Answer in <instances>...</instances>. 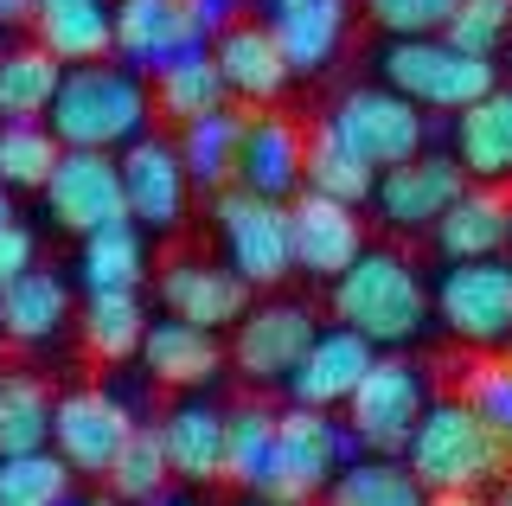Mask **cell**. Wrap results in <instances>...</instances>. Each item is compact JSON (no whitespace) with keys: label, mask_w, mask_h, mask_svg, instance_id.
Segmentation results:
<instances>
[{"label":"cell","mask_w":512,"mask_h":506,"mask_svg":"<svg viewBox=\"0 0 512 506\" xmlns=\"http://www.w3.org/2000/svg\"><path fill=\"white\" fill-rule=\"evenodd\" d=\"M404 462L416 468V481L429 494H455V487L487 494L512 474V442L493 430V417L474 398H436L416 423Z\"/></svg>","instance_id":"6da1fadb"},{"label":"cell","mask_w":512,"mask_h":506,"mask_svg":"<svg viewBox=\"0 0 512 506\" xmlns=\"http://www.w3.org/2000/svg\"><path fill=\"white\" fill-rule=\"evenodd\" d=\"M154 90L148 71L122 65V58H96V65H64V84L52 97V129L64 148H109L122 154L128 141L148 135Z\"/></svg>","instance_id":"7a4b0ae2"},{"label":"cell","mask_w":512,"mask_h":506,"mask_svg":"<svg viewBox=\"0 0 512 506\" xmlns=\"http://www.w3.org/2000/svg\"><path fill=\"white\" fill-rule=\"evenodd\" d=\"M327 289H333L327 295L333 321L359 327V334L372 346H384V353L410 346L429 327V314H436V295H429V282L416 276V263L397 257V250H372V244H365L359 263H346Z\"/></svg>","instance_id":"3957f363"},{"label":"cell","mask_w":512,"mask_h":506,"mask_svg":"<svg viewBox=\"0 0 512 506\" xmlns=\"http://www.w3.org/2000/svg\"><path fill=\"white\" fill-rule=\"evenodd\" d=\"M352 455H359V442H352L346 417L288 398V410H276V449H269V468L256 481V494L276 506H314Z\"/></svg>","instance_id":"277c9868"},{"label":"cell","mask_w":512,"mask_h":506,"mask_svg":"<svg viewBox=\"0 0 512 506\" xmlns=\"http://www.w3.org/2000/svg\"><path fill=\"white\" fill-rule=\"evenodd\" d=\"M378 77L391 90H404L410 103L461 116L474 97H487V90L500 84V65L461 52L448 33H410V39H384L378 45Z\"/></svg>","instance_id":"5b68a950"},{"label":"cell","mask_w":512,"mask_h":506,"mask_svg":"<svg viewBox=\"0 0 512 506\" xmlns=\"http://www.w3.org/2000/svg\"><path fill=\"white\" fill-rule=\"evenodd\" d=\"M212 225H218L224 263L244 270L256 289H282L295 276V212H288V199L224 186V193H212Z\"/></svg>","instance_id":"8992f818"},{"label":"cell","mask_w":512,"mask_h":506,"mask_svg":"<svg viewBox=\"0 0 512 506\" xmlns=\"http://www.w3.org/2000/svg\"><path fill=\"white\" fill-rule=\"evenodd\" d=\"M429 404L436 398H429L423 366H410L404 353H378L372 372L359 378V391L346 398V430L365 455H404Z\"/></svg>","instance_id":"52a82bcc"},{"label":"cell","mask_w":512,"mask_h":506,"mask_svg":"<svg viewBox=\"0 0 512 506\" xmlns=\"http://www.w3.org/2000/svg\"><path fill=\"white\" fill-rule=\"evenodd\" d=\"M45 218L71 237H90L103 225L128 218V186H122V154L109 148H64L52 180H45Z\"/></svg>","instance_id":"ba28073f"},{"label":"cell","mask_w":512,"mask_h":506,"mask_svg":"<svg viewBox=\"0 0 512 506\" xmlns=\"http://www.w3.org/2000/svg\"><path fill=\"white\" fill-rule=\"evenodd\" d=\"M327 122H333V129H340L372 167H397V161H410V154L429 148V109L410 103L404 90H391L384 77H378V84L346 90V97L333 103Z\"/></svg>","instance_id":"9c48e42d"},{"label":"cell","mask_w":512,"mask_h":506,"mask_svg":"<svg viewBox=\"0 0 512 506\" xmlns=\"http://www.w3.org/2000/svg\"><path fill=\"white\" fill-rule=\"evenodd\" d=\"M429 295H436V321L461 346H506L512 340V263H500V257L448 263Z\"/></svg>","instance_id":"30bf717a"},{"label":"cell","mask_w":512,"mask_h":506,"mask_svg":"<svg viewBox=\"0 0 512 506\" xmlns=\"http://www.w3.org/2000/svg\"><path fill=\"white\" fill-rule=\"evenodd\" d=\"M320 321L308 302H250V314L231 327V372L250 385H288V372L308 359Z\"/></svg>","instance_id":"8fae6325"},{"label":"cell","mask_w":512,"mask_h":506,"mask_svg":"<svg viewBox=\"0 0 512 506\" xmlns=\"http://www.w3.org/2000/svg\"><path fill=\"white\" fill-rule=\"evenodd\" d=\"M461 193H468V167H461V154L455 148H423V154H410V161H397V167L378 173L372 205H378V218L391 231H436V218Z\"/></svg>","instance_id":"7c38bea8"},{"label":"cell","mask_w":512,"mask_h":506,"mask_svg":"<svg viewBox=\"0 0 512 506\" xmlns=\"http://www.w3.org/2000/svg\"><path fill=\"white\" fill-rule=\"evenodd\" d=\"M122 186H128V218L148 225L154 237L180 231L186 225V205H192V173H186V154H180V135H141L122 148Z\"/></svg>","instance_id":"4fadbf2b"},{"label":"cell","mask_w":512,"mask_h":506,"mask_svg":"<svg viewBox=\"0 0 512 506\" xmlns=\"http://www.w3.org/2000/svg\"><path fill=\"white\" fill-rule=\"evenodd\" d=\"M128 436H135V410H128V398H116V391H103V385L58 391L52 449H58L77 474H96V481H103Z\"/></svg>","instance_id":"5bb4252c"},{"label":"cell","mask_w":512,"mask_h":506,"mask_svg":"<svg viewBox=\"0 0 512 506\" xmlns=\"http://www.w3.org/2000/svg\"><path fill=\"white\" fill-rule=\"evenodd\" d=\"M154 289H160V308L167 314L199 321V327H218V334H231V327L250 314V302H256V282L244 270L205 263V257H173Z\"/></svg>","instance_id":"9a60e30c"},{"label":"cell","mask_w":512,"mask_h":506,"mask_svg":"<svg viewBox=\"0 0 512 506\" xmlns=\"http://www.w3.org/2000/svg\"><path fill=\"white\" fill-rule=\"evenodd\" d=\"M218 52V71H224V90H231V103H282L288 84H295V65H288L282 39L269 20H256V13H244V20H231L224 33L212 39Z\"/></svg>","instance_id":"2e32d148"},{"label":"cell","mask_w":512,"mask_h":506,"mask_svg":"<svg viewBox=\"0 0 512 506\" xmlns=\"http://www.w3.org/2000/svg\"><path fill=\"white\" fill-rule=\"evenodd\" d=\"M288 212H295V276L333 282L346 263H359V250H365L359 205L327 199V193H314V186H301V193L288 199Z\"/></svg>","instance_id":"e0dca14e"},{"label":"cell","mask_w":512,"mask_h":506,"mask_svg":"<svg viewBox=\"0 0 512 506\" xmlns=\"http://www.w3.org/2000/svg\"><path fill=\"white\" fill-rule=\"evenodd\" d=\"M384 353V346H372L359 334V327H346V321H333V327H320L314 346H308V359H301L295 372H288V398L295 404H320V410H346V398L359 391V378L372 372V359Z\"/></svg>","instance_id":"ac0fdd59"},{"label":"cell","mask_w":512,"mask_h":506,"mask_svg":"<svg viewBox=\"0 0 512 506\" xmlns=\"http://www.w3.org/2000/svg\"><path fill=\"white\" fill-rule=\"evenodd\" d=\"M231 366V346H224L218 327L180 321V314H160L148 321V340H141V372L167 391H205L212 378Z\"/></svg>","instance_id":"d6986e66"},{"label":"cell","mask_w":512,"mask_h":506,"mask_svg":"<svg viewBox=\"0 0 512 506\" xmlns=\"http://www.w3.org/2000/svg\"><path fill=\"white\" fill-rule=\"evenodd\" d=\"M186 45H205L192 0H116V58L135 71H160Z\"/></svg>","instance_id":"ffe728a7"},{"label":"cell","mask_w":512,"mask_h":506,"mask_svg":"<svg viewBox=\"0 0 512 506\" xmlns=\"http://www.w3.org/2000/svg\"><path fill=\"white\" fill-rule=\"evenodd\" d=\"M224 436H231V410H218L212 398H199V391H180V404L160 417L167 462L186 487L224 481Z\"/></svg>","instance_id":"44dd1931"},{"label":"cell","mask_w":512,"mask_h":506,"mask_svg":"<svg viewBox=\"0 0 512 506\" xmlns=\"http://www.w3.org/2000/svg\"><path fill=\"white\" fill-rule=\"evenodd\" d=\"M237 186L269 199H295L308 186V135L295 129L288 116H269L256 109L244 122V161H237Z\"/></svg>","instance_id":"7402d4cb"},{"label":"cell","mask_w":512,"mask_h":506,"mask_svg":"<svg viewBox=\"0 0 512 506\" xmlns=\"http://www.w3.org/2000/svg\"><path fill=\"white\" fill-rule=\"evenodd\" d=\"M263 20L276 26L295 77H314V71H327L333 58H340L352 7L346 0H263Z\"/></svg>","instance_id":"603a6c76"},{"label":"cell","mask_w":512,"mask_h":506,"mask_svg":"<svg viewBox=\"0 0 512 506\" xmlns=\"http://www.w3.org/2000/svg\"><path fill=\"white\" fill-rule=\"evenodd\" d=\"M429 237H436V250L448 263L506 257V244H512V199L500 193V186H487V180H468V193L436 218Z\"/></svg>","instance_id":"cb8c5ba5"},{"label":"cell","mask_w":512,"mask_h":506,"mask_svg":"<svg viewBox=\"0 0 512 506\" xmlns=\"http://www.w3.org/2000/svg\"><path fill=\"white\" fill-rule=\"evenodd\" d=\"M71 321H77V302L58 270L32 263L26 276H13L0 289V340H13V346H52Z\"/></svg>","instance_id":"d4e9b609"},{"label":"cell","mask_w":512,"mask_h":506,"mask_svg":"<svg viewBox=\"0 0 512 506\" xmlns=\"http://www.w3.org/2000/svg\"><path fill=\"white\" fill-rule=\"evenodd\" d=\"M26 33L64 65L116 58V0H39Z\"/></svg>","instance_id":"484cf974"},{"label":"cell","mask_w":512,"mask_h":506,"mask_svg":"<svg viewBox=\"0 0 512 506\" xmlns=\"http://www.w3.org/2000/svg\"><path fill=\"white\" fill-rule=\"evenodd\" d=\"M455 154L468 167V180L487 186L512 180V84H493L487 97H474L455 116Z\"/></svg>","instance_id":"4316f807"},{"label":"cell","mask_w":512,"mask_h":506,"mask_svg":"<svg viewBox=\"0 0 512 506\" xmlns=\"http://www.w3.org/2000/svg\"><path fill=\"white\" fill-rule=\"evenodd\" d=\"M77 340H84V353L103 359V366L141 359V340H148L141 289H90L84 302H77Z\"/></svg>","instance_id":"83f0119b"},{"label":"cell","mask_w":512,"mask_h":506,"mask_svg":"<svg viewBox=\"0 0 512 506\" xmlns=\"http://www.w3.org/2000/svg\"><path fill=\"white\" fill-rule=\"evenodd\" d=\"M244 122L231 103L224 109H205V116L180 122V154H186V173L192 186H199L205 199L224 193V186H237V161H244Z\"/></svg>","instance_id":"f1b7e54d"},{"label":"cell","mask_w":512,"mask_h":506,"mask_svg":"<svg viewBox=\"0 0 512 506\" xmlns=\"http://www.w3.org/2000/svg\"><path fill=\"white\" fill-rule=\"evenodd\" d=\"M148 90H154V109L167 122H192V116H205V109H224V103H231L212 39H205V45H186L180 58H167V65L148 77Z\"/></svg>","instance_id":"f546056e"},{"label":"cell","mask_w":512,"mask_h":506,"mask_svg":"<svg viewBox=\"0 0 512 506\" xmlns=\"http://www.w3.org/2000/svg\"><path fill=\"white\" fill-rule=\"evenodd\" d=\"M148 225L135 218H116V225L77 237V282L90 289H141L148 282Z\"/></svg>","instance_id":"4dcf8cb0"},{"label":"cell","mask_w":512,"mask_h":506,"mask_svg":"<svg viewBox=\"0 0 512 506\" xmlns=\"http://www.w3.org/2000/svg\"><path fill=\"white\" fill-rule=\"evenodd\" d=\"M64 84V58H52L39 39L0 45V122H45Z\"/></svg>","instance_id":"1f68e13d"},{"label":"cell","mask_w":512,"mask_h":506,"mask_svg":"<svg viewBox=\"0 0 512 506\" xmlns=\"http://www.w3.org/2000/svg\"><path fill=\"white\" fill-rule=\"evenodd\" d=\"M320 506H429V487L416 481L404 455H352Z\"/></svg>","instance_id":"d6a6232c"},{"label":"cell","mask_w":512,"mask_h":506,"mask_svg":"<svg viewBox=\"0 0 512 506\" xmlns=\"http://www.w3.org/2000/svg\"><path fill=\"white\" fill-rule=\"evenodd\" d=\"M378 173L352 141L333 129V122H320V129L308 135V186L314 193H327V199H346V205H372L378 193Z\"/></svg>","instance_id":"836d02e7"},{"label":"cell","mask_w":512,"mask_h":506,"mask_svg":"<svg viewBox=\"0 0 512 506\" xmlns=\"http://www.w3.org/2000/svg\"><path fill=\"white\" fill-rule=\"evenodd\" d=\"M173 462H167V442H160V423H135V436L122 442V455L109 462L103 487L116 494L122 506H154L160 494H173Z\"/></svg>","instance_id":"e575fe53"},{"label":"cell","mask_w":512,"mask_h":506,"mask_svg":"<svg viewBox=\"0 0 512 506\" xmlns=\"http://www.w3.org/2000/svg\"><path fill=\"white\" fill-rule=\"evenodd\" d=\"M52 417H58V398L39 372H0V455L45 449Z\"/></svg>","instance_id":"d590c367"},{"label":"cell","mask_w":512,"mask_h":506,"mask_svg":"<svg viewBox=\"0 0 512 506\" xmlns=\"http://www.w3.org/2000/svg\"><path fill=\"white\" fill-rule=\"evenodd\" d=\"M77 494V468L45 442V449L0 455V506H64Z\"/></svg>","instance_id":"8d00e7d4"},{"label":"cell","mask_w":512,"mask_h":506,"mask_svg":"<svg viewBox=\"0 0 512 506\" xmlns=\"http://www.w3.org/2000/svg\"><path fill=\"white\" fill-rule=\"evenodd\" d=\"M64 141L52 122H0V186L7 193H45Z\"/></svg>","instance_id":"74e56055"},{"label":"cell","mask_w":512,"mask_h":506,"mask_svg":"<svg viewBox=\"0 0 512 506\" xmlns=\"http://www.w3.org/2000/svg\"><path fill=\"white\" fill-rule=\"evenodd\" d=\"M269 449H276V410L269 404H237L231 410V436H224V481L237 494H256L269 468Z\"/></svg>","instance_id":"f35d334b"},{"label":"cell","mask_w":512,"mask_h":506,"mask_svg":"<svg viewBox=\"0 0 512 506\" xmlns=\"http://www.w3.org/2000/svg\"><path fill=\"white\" fill-rule=\"evenodd\" d=\"M442 33L474 58H500L512 45V0H461V7L448 13Z\"/></svg>","instance_id":"ab89813d"},{"label":"cell","mask_w":512,"mask_h":506,"mask_svg":"<svg viewBox=\"0 0 512 506\" xmlns=\"http://www.w3.org/2000/svg\"><path fill=\"white\" fill-rule=\"evenodd\" d=\"M461 0H365V13H372V26L384 39H410V33H442L448 13H455Z\"/></svg>","instance_id":"60d3db41"},{"label":"cell","mask_w":512,"mask_h":506,"mask_svg":"<svg viewBox=\"0 0 512 506\" xmlns=\"http://www.w3.org/2000/svg\"><path fill=\"white\" fill-rule=\"evenodd\" d=\"M461 398H474L493 417V430L512 442V359H480L468 372V385H461Z\"/></svg>","instance_id":"b9f144b4"},{"label":"cell","mask_w":512,"mask_h":506,"mask_svg":"<svg viewBox=\"0 0 512 506\" xmlns=\"http://www.w3.org/2000/svg\"><path fill=\"white\" fill-rule=\"evenodd\" d=\"M32 263H39V237H32L20 218H13V225L0 231V289H7L13 276H26Z\"/></svg>","instance_id":"7bdbcfd3"},{"label":"cell","mask_w":512,"mask_h":506,"mask_svg":"<svg viewBox=\"0 0 512 506\" xmlns=\"http://www.w3.org/2000/svg\"><path fill=\"white\" fill-rule=\"evenodd\" d=\"M192 13H199V33L218 39L231 20H244V0H192Z\"/></svg>","instance_id":"ee69618b"},{"label":"cell","mask_w":512,"mask_h":506,"mask_svg":"<svg viewBox=\"0 0 512 506\" xmlns=\"http://www.w3.org/2000/svg\"><path fill=\"white\" fill-rule=\"evenodd\" d=\"M32 7H39V0H0V26H32Z\"/></svg>","instance_id":"f6af8a7d"},{"label":"cell","mask_w":512,"mask_h":506,"mask_svg":"<svg viewBox=\"0 0 512 506\" xmlns=\"http://www.w3.org/2000/svg\"><path fill=\"white\" fill-rule=\"evenodd\" d=\"M429 506H493L487 494H468V487H455V494H429Z\"/></svg>","instance_id":"bcb514c9"},{"label":"cell","mask_w":512,"mask_h":506,"mask_svg":"<svg viewBox=\"0 0 512 506\" xmlns=\"http://www.w3.org/2000/svg\"><path fill=\"white\" fill-rule=\"evenodd\" d=\"M7 225H13V193L0 186V231H7Z\"/></svg>","instance_id":"7dc6e473"},{"label":"cell","mask_w":512,"mask_h":506,"mask_svg":"<svg viewBox=\"0 0 512 506\" xmlns=\"http://www.w3.org/2000/svg\"><path fill=\"white\" fill-rule=\"evenodd\" d=\"M154 506H205V500H192V494H160Z\"/></svg>","instance_id":"c3c4849f"},{"label":"cell","mask_w":512,"mask_h":506,"mask_svg":"<svg viewBox=\"0 0 512 506\" xmlns=\"http://www.w3.org/2000/svg\"><path fill=\"white\" fill-rule=\"evenodd\" d=\"M493 506H512V474H506L500 487H493Z\"/></svg>","instance_id":"681fc988"},{"label":"cell","mask_w":512,"mask_h":506,"mask_svg":"<svg viewBox=\"0 0 512 506\" xmlns=\"http://www.w3.org/2000/svg\"><path fill=\"white\" fill-rule=\"evenodd\" d=\"M64 506H122V500H116V494H109V500H84V494H71Z\"/></svg>","instance_id":"f907efd6"},{"label":"cell","mask_w":512,"mask_h":506,"mask_svg":"<svg viewBox=\"0 0 512 506\" xmlns=\"http://www.w3.org/2000/svg\"><path fill=\"white\" fill-rule=\"evenodd\" d=\"M237 506H276V500H263V494H244V500H237Z\"/></svg>","instance_id":"816d5d0a"},{"label":"cell","mask_w":512,"mask_h":506,"mask_svg":"<svg viewBox=\"0 0 512 506\" xmlns=\"http://www.w3.org/2000/svg\"><path fill=\"white\" fill-rule=\"evenodd\" d=\"M0 33H7V26H0Z\"/></svg>","instance_id":"f5cc1de1"}]
</instances>
